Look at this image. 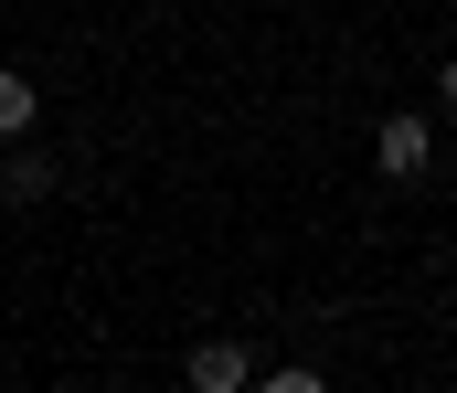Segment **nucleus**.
Returning a JSON list of instances; mask_svg holds the SVG:
<instances>
[{
    "mask_svg": "<svg viewBox=\"0 0 457 393\" xmlns=\"http://www.w3.org/2000/svg\"><path fill=\"white\" fill-rule=\"evenodd\" d=\"M181 383L192 393H245L255 383V351H245V340H203V351L181 362Z\"/></svg>",
    "mask_w": 457,
    "mask_h": 393,
    "instance_id": "f03ea898",
    "label": "nucleus"
},
{
    "mask_svg": "<svg viewBox=\"0 0 457 393\" xmlns=\"http://www.w3.org/2000/svg\"><path fill=\"white\" fill-rule=\"evenodd\" d=\"M447 181H457V149H447Z\"/></svg>",
    "mask_w": 457,
    "mask_h": 393,
    "instance_id": "423d86ee",
    "label": "nucleus"
},
{
    "mask_svg": "<svg viewBox=\"0 0 457 393\" xmlns=\"http://www.w3.org/2000/svg\"><path fill=\"white\" fill-rule=\"evenodd\" d=\"M32 118H43V86L21 64H0V138H32Z\"/></svg>",
    "mask_w": 457,
    "mask_h": 393,
    "instance_id": "20e7f679",
    "label": "nucleus"
},
{
    "mask_svg": "<svg viewBox=\"0 0 457 393\" xmlns=\"http://www.w3.org/2000/svg\"><path fill=\"white\" fill-rule=\"evenodd\" d=\"M436 96H447V107H457V53H447V64H436Z\"/></svg>",
    "mask_w": 457,
    "mask_h": 393,
    "instance_id": "39448f33",
    "label": "nucleus"
},
{
    "mask_svg": "<svg viewBox=\"0 0 457 393\" xmlns=\"http://www.w3.org/2000/svg\"><path fill=\"white\" fill-rule=\"evenodd\" d=\"M426 160H436V128H426V107H394V118L372 128V170H383V181H415Z\"/></svg>",
    "mask_w": 457,
    "mask_h": 393,
    "instance_id": "f257e3e1",
    "label": "nucleus"
},
{
    "mask_svg": "<svg viewBox=\"0 0 457 393\" xmlns=\"http://www.w3.org/2000/svg\"><path fill=\"white\" fill-rule=\"evenodd\" d=\"M54 149H21V138H0V202H54Z\"/></svg>",
    "mask_w": 457,
    "mask_h": 393,
    "instance_id": "7ed1b4c3",
    "label": "nucleus"
}]
</instances>
